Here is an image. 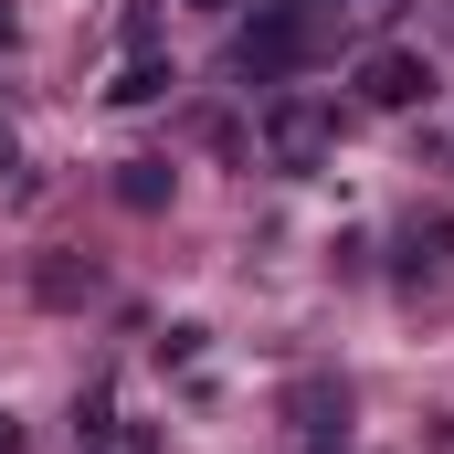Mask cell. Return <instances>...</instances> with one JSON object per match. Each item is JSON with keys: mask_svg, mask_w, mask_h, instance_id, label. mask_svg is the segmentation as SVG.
Returning a JSON list of instances; mask_svg holds the SVG:
<instances>
[{"mask_svg": "<svg viewBox=\"0 0 454 454\" xmlns=\"http://www.w3.org/2000/svg\"><path fill=\"white\" fill-rule=\"evenodd\" d=\"M201 11H212V0H201Z\"/></svg>", "mask_w": 454, "mask_h": 454, "instance_id": "3", "label": "cell"}, {"mask_svg": "<svg viewBox=\"0 0 454 454\" xmlns=\"http://www.w3.org/2000/svg\"><path fill=\"white\" fill-rule=\"evenodd\" d=\"M296 53H307V11H296V0H275V11L243 32V74H286Z\"/></svg>", "mask_w": 454, "mask_h": 454, "instance_id": "1", "label": "cell"}, {"mask_svg": "<svg viewBox=\"0 0 454 454\" xmlns=\"http://www.w3.org/2000/svg\"><path fill=\"white\" fill-rule=\"evenodd\" d=\"M359 96H370V106H423V96H434V64H412V53H370V64H359Z\"/></svg>", "mask_w": 454, "mask_h": 454, "instance_id": "2", "label": "cell"}]
</instances>
